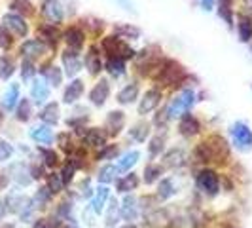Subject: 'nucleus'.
<instances>
[{
  "label": "nucleus",
  "mask_w": 252,
  "mask_h": 228,
  "mask_svg": "<svg viewBox=\"0 0 252 228\" xmlns=\"http://www.w3.org/2000/svg\"><path fill=\"white\" fill-rule=\"evenodd\" d=\"M139 213H140L139 200L135 196H126L124 198V205H120V217L126 223H135L139 219Z\"/></svg>",
  "instance_id": "12"
},
{
  "label": "nucleus",
  "mask_w": 252,
  "mask_h": 228,
  "mask_svg": "<svg viewBox=\"0 0 252 228\" xmlns=\"http://www.w3.org/2000/svg\"><path fill=\"white\" fill-rule=\"evenodd\" d=\"M154 78L161 86H175V84H180L186 78V73H184L182 65H178L177 61L163 59V61H159V65H158V71H156Z\"/></svg>",
  "instance_id": "2"
},
{
  "label": "nucleus",
  "mask_w": 252,
  "mask_h": 228,
  "mask_svg": "<svg viewBox=\"0 0 252 228\" xmlns=\"http://www.w3.org/2000/svg\"><path fill=\"white\" fill-rule=\"evenodd\" d=\"M106 71L112 76L120 78L122 75H126V59H120V57H108L106 61Z\"/></svg>",
  "instance_id": "35"
},
{
  "label": "nucleus",
  "mask_w": 252,
  "mask_h": 228,
  "mask_svg": "<svg viewBox=\"0 0 252 228\" xmlns=\"http://www.w3.org/2000/svg\"><path fill=\"white\" fill-rule=\"evenodd\" d=\"M40 120L48 126H55L59 122V105L57 103H48L40 113Z\"/></svg>",
  "instance_id": "26"
},
{
  "label": "nucleus",
  "mask_w": 252,
  "mask_h": 228,
  "mask_svg": "<svg viewBox=\"0 0 252 228\" xmlns=\"http://www.w3.org/2000/svg\"><path fill=\"white\" fill-rule=\"evenodd\" d=\"M48 189H50L53 194L61 192V190L64 189L63 181H61V175H57V173H50V175H48Z\"/></svg>",
  "instance_id": "44"
},
{
  "label": "nucleus",
  "mask_w": 252,
  "mask_h": 228,
  "mask_svg": "<svg viewBox=\"0 0 252 228\" xmlns=\"http://www.w3.org/2000/svg\"><path fill=\"white\" fill-rule=\"evenodd\" d=\"M74 171H76V169L68 164V162L63 165V169H61V181H63L64 187H68V185H70V181L74 179Z\"/></svg>",
  "instance_id": "47"
},
{
  "label": "nucleus",
  "mask_w": 252,
  "mask_h": 228,
  "mask_svg": "<svg viewBox=\"0 0 252 228\" xmlns=\"http://www.w3.org/2000/svg\"><path fill=\"white\" fill-rule=\"evenodd\" d=\"M64 228H74V227H64Z\"/></svg>",
  "instance_id": "59"
},
{
  "label": "nucleus",
  "mask_w": 252,
  "mask_h": 228,
  "mask_svg": "<svg viewBox=\"0 0 252 228\" xmlns=\"http://www.w3.org/2000/svg\"><path fill=\"white\" fill-rule=\"evenodd\" d=\"M193 103H195V93H193V89H184V91H180L177 97L167 105V114H169V118H180L182 114L189 113V109L193 107Z\"/></svg>",
  "instance_id": "3"
},
{
  "label": "nucleus",
  "mask_w": 252,
  "mask_h": 228,
  "mask_svg": "<svg viewBox=\"0 0 252 228\" xmlns=\"http://www.w3.org/2000/svg\"><path fill=\"white\" fill-rule=\"evenodd\" d=\"M38 33H40V40H42V42H48L50 46H55L57 40H59V33H57L55 25L38 27Z\"/></svg>",
  "instance_id": "32"
},
{
  "label": "nucleus",
  "mask_w": 252,
  "mask_h": 228,
  "mask_svg": "<svg viewBox=\"0 0 252 228\" xmlns=\"http://www.w3.org/2000/svg\"><path fill=\"white\" fill-rule=\"evenodd\" d=\"M101 46L108 57H120V59H131V57H135V50H131L120 37H104Z\"/></svg>",
  "instance_id": "5"
},
{
  "label": "nucleus",
  "mask_w": 252,
  "mask_h": 228,
  "mask_svg": "<svg viewBox=\"0 0 252 228\" xmlns=\"http://www.w3.org/2000/svg\"><path fill=\"white\" fill-rule=\"evenodd\" d=\"M4 215H6V205H4V202H0V221Z\"/></svg>",
  "instance_id": "56"
},
{
  "label": "nucleus",
  "mask_w": 252,
  "mask_h": 228,
  "mask_svg": "<svg viewBox=\"0 0 252 228\" xmlns=\"http://www.w3.org/2000/svg\"><path fill=\"white\" fill-rule=\"evenodd\" d=\"M12 8L15 10V12L25 13V15H31V13L34 12V10H32V4H31L29 0H13Z\"/></svg>",
  "instance_id": "45"
},
{
  "label": "nucleus",
  "mask_w": 252,
  "mask_h": 228,
  "mask_svg": "<svg viewBox=\"0 0 252 228\" xmlns=\"http://www.w3.org/2000/svg\"><path fill=\"white\" fill-rule=\"evenodd\" d=\"M42 76L46 78V82H48L50 86H55V88L63 82V73H61V69H59V67H53V65L44 67V69H42Z\"/></svg>",
  "instance_id": "30"
},
{
  "label": "nucleus",
  "mask_w": 252,
  "mask_h": 228,
  "mask_svg": "<svg viewBox=\"0 0 252 228\" xmlns=\"http://www.w3.org/2000/svg\"><path fill=\"white\" fill-rule=\"evenodd\" d=\"M139 99V84H127L126 88L118 93L120 105H131Z\"/></svg>",
  "instance_id": "27"
},
{
  "label": "nucleus",
  "mask_w": 252,
  "mask_h": 228,
  "mask_svg": "<svg viewBox=\"0 0 252 228\" xmlns=\"http://www.w3.org/2000/svg\"><path fill=\"white\" fill-rule=\"evenodd\" d=\"M31 97L34 99L36 105H44V103L50 99V84L46 82V78H36L32 80V86H31Z\"/></svg>",
  "instance_id": "15"
},
{
  "label": "nucleus",
  "mask_w": 252,
  "mask_h": 228,
  "mask_svg": "<svg viewBox=\"0 0 252 228\" xmlns=\"http://www.w3.org/2000/svg\"><path fill=\"white\" fill-rule=\"evenodd\" d=\"M163 175V167L159 164H148L144 167V183L146 185H154L158 183Z\"/></svg>",
  "instance_id": "33"
},
{
  "label": "nucleus",
  "mask_w": 252,
  "mask_h": 228,
  "mask_svg": "<svg viewBox=\"0 0 252 228\" xmlns=\"http://www.w3.org/2000/svg\"><path fill=\"white\" fill-rule=\"evenodd\" d=\"M108 137L110 135L106 133V129L89 127V129H86V133H84V143L89 145V147H93V149H102V147H106Z\"/></svg>",
  "instance_id": "13"
},
{
  "label": "nucleus",
  "mask_w": 252,
  "mask_h": 228,
  "mask_svg": "<svg viewBox=\"0 0 252 228\" xmlns=\"http://www.w3.org/2000/svg\"><path fill=\"white\" fill-rule=\"evenodd\" d=\"M177 185H175V181L171 177H165L159 181V185H158V198L165 202V200H171L175 194H177Z\"/></svg>",
  "instance_id": "24"
},
{
  "label": "nucleus",
  "mask_w": 252,
  "mask_h": 228,
  "mask_svg": "<svg viewBox=\"0 0 252 228\" xmlns=\"http://www.w3.org/2000/svg\"><path fill=\"white\" fill-rule=\"evenodd\" d=\"M48 51V44L46 42H42L40 38H32V40H27L25 44L21 46V55L25 57V59H38V57H42L44 53Z\"/></svg>",
  "instance_id": "9"
},
{
  "label": "nucleus",
  "mask_w": 252,
  "mask_h": 228,
  "mask_svg": "<svg viewBox=\"0 0 252 228\" xmlns=\"http://www.w3.org/2000/svg\"><path fill=\"white\" fill-rule=\"evenodd\" d=\"M126 126V114L122 111H110L108 116H106V124H104V129L108 135H118Z\"/></svg>",
  "instance_id": "16"
},
{
  "label": "nucleus",
  "mask_w": 252,
  "mask_h": 228,
  "mask_svg": "<svg viewBox=\"0 0 252 228\" xmlns=\"http://www.w3.org/2000/svg\"><path fill=\"white\" fill-rule=\"evenodd\" d=\"M12 154H13V147H12V145H10L8 141L0 139V162L8 160Z\"/></svg>",
  "instance_id": "51"
},
{
  "label": "nucleus",
  "mask_w": 252,
  "mask_h": 228,
  "mask_svg": "<svg viewBox=\"0 0 252 228\" xmlns=\"http://www.w3.org/2000/svg\"><path fill=\"white\" fill-rule=\"evenodd\" d=\"M159 103H161V91L158 88L148 89V91L142 95V99H140V103H139V114L140 116H146L148 113L156 111Z\"/></svg>",
  "instance_id": "8"
},
{
  "label": "nucleus",
  "mask_w": 252,
  "mask_h": 228,
  "mask_svg": "<svg viewBox=\"0 0 252 228\" xmlns=\"http://www.w3.org/2000/svg\"><path fill=\"white\" fill-rule=\"evenodd\" d=\"M86 67L89 69L91 75H99V73L102 71L101 53L97 51V46H91L89 51L86 53Z\"/></svg>",
  "instance_id": "25"
},
{
  "label": "nucleus",
  "mask_w": 252,
  "mask_h": 228,
  "mask_svg": "<svg viewBox=\"0 0 252 228\" xmlns=\"http://www.w3.org/2000/svg\"><path fill=\"white\" fill-rule=\"evenodd\" d=\"M108 200H110V189L108 187H99L97 192H95V196H93V200H91V209L97 215H101L102 211H104V207H106Z\"/></svg>",
  "instance_id": "22"
},
{
  "label": "nucleus",
  "mask_w": 252,
  "mask_h": 228,
  "mask_svg": "<svg viewBox=\"0 0 252 228\" xmlns=\"http://www.w3.org/2000/svg\"><path fill=\"white\" fill-rule=\"evenodd\" d=\"M84 31L82 29H78V27H70V29H66V33H64V42L68 44V48L70 50H82V46H84Z\"/></svg>",
  "instance_id": "21"
},
{
  "label": "nucleus",
  "mask_w": 252,
  "mask_h": 228,
  "mask_svg": "<svg viewBox=\"0 0 252 228\" xmlns=\"http://www.w3.org/2000/svg\"><path fill=\"white\" fill-rule=\"evenodd\" d=\"M116 173H118L116 165L106 164V165H102L101 169H99V173H97V179H99V183H102V185H108V183L116 181Z\"/></svg>",
  "instance_id": "38"
},
{
  "label": "nucleus",
  "mask_w": 252,
  "mask_h": 228,
  "mask_svg": "<svg viewBox=\"0 0 252 228\" xmlns=\"http://www.w3.org/2000/svg\"><path fill=\"white\" fill-rule=\"evenodd\" d=\"M139 185H140V179L131 171V175H124V177H120L116 181V190L127 194V192H133V190L139 189Z\"/></svg>",
  "instance_id": "23"
},
{
  "label": "nucleus",
  "mask_w": 252,
  "mask_h": 228,
  "mask_svg": "<svg viewBox=\"0 0 252 228\" xmlns=\"http://www.w3.org/2000/svg\"><path fill=\"white\" fill-rule=\"evenodd\" d=\"M31 139L38 143V145H51L53 139H55V135H53V129L51 126L48 124H40V126H34L31 129Z\"/></svg>",
  "instance_id": "17"
},
{
  "label": "nucleus",
  "mask_w": 252,
  "mask_h": 228,
  "mask_svg": "<svg viewBox=\"0 0 252 228\" xmlns=\"http://www.w3.org/2000/svg\"><path fill=\"white\" fill-rule=\"evenodd\" d=\"M51 196H53V192H51L48 187H42V189L36 192V196H34V200H32V202H34L36 207H46V205L50 203Z\"/></svg>",
  "instance_id": "43"
},
{
  "label": "nucleus",
  "mask_w": 252,
  "mask_h": 228,
  "mask_svg": "<svg viewBox=\"0 0 252 228\" xmlns=\"http://www.w3.org/2000/svg\"><path fill=\"white\" fill-rule=\"evenodd\" d=\"M2 120H4V114L0 113V124H2Z\"/></svg>",
  "instance_id": "58"
},
{
  "label": "nucleus",
  "mask_w": 252,
  "mask_h": 228,
  "mask_svg": "<svg viewBox=\"0 0 252 228\" xmlns=\"http://www.w3.org/2000/svg\"><path fill=\"white\" fill-rule=\"evenodd\" d=\"M237 29H239V37L243 42H249L252 38V19L247 17V15H241L239 23H237Z\"/></svg>",
  "instance_id": "36"
},
{
  "label": "nucleus",
  "mask_w": 252,
  "mask_h": 228,
  "mask_svg": "<svg viewBox=\"0 0 252 228\" xmlns=\"http://www.w3.org/2000/svg\"><path fill=\"white\" fill-rule=\"evenodd\" d=\"M57 139H59V143H61V149L66 152V156L74 151V145H72V139H70V133H61Z\"/></svg>",
  "instance_id": "49"
},
{
  "label": "nucleus",
  "mask_w": 252,
  "mask_h": 228,
  "mask_svg": "<svg viewBox=\"0 0 252 228\" xmlns=\"http://www.w3.org/2000/svg\"><path fill=\"white\" fill-rule=\"evenodd\" d=\"M129 137L137 143H144V141L150 137V124L148 122H139L129 129Z\"/></svg>",
  "instance_id": "29"
},
{
  "label": "nucleus",
  "mask_w": 252,
  "mask_h": 228,
  "mask_svg": "<svg viewBox=\"0 0 252 228\" xmlns=\"http://www.w3.org/2000/svg\"><path fill=\"white\" fill-rule=\"evenodd\" d=\"M42 15L50 21L51 25H57L63 21V8L57 0H44L42 2Z\"/></svg>",
  "instance_id": "14"
},
{
  "label": "nucleus",
  "mask_w": 252,
  "mask_h": 228,
  "mask_svg": "<svg viewBox=\"0 0 252 228\" xmlns=\"http://www.w3.org/2000/svg\"><path fill=\"white\" fill-rule=\"evenodd\" d=\"M63 65L64 71L68 76H74L82 71V61H80V55H78V50H68L63 53Z\"/></svg>",
  "instance_id": "18"
},
{
  "label": "nucleus",
  "mask_w": 252,
  "mask_h": 228,
  "mask_svg": "<svg viewBox=\"0 0 252 228\" xmlns=\"http://www.w3.org/2000/svg\"><path fill=\"white\" fill-rule=\"evenodd\" d=\"M12 46V37H10V33H8V29L4 25H0V48L2 50H8Z\"/></svg>",
  "instance_id": "50"
},
{
  "label": "nucleus",
  "mask_w": 252,
  "mask_h": 228,
  "mask_svg": "<svg viewBox=\"0 0 252 228\" xmlns=\"http://www.w3.org/2000/svg\"><path fill=\"white\" fill-rule=\"evenodd\" d=\"M106 209V217H104V223H106V227L108 228H114L118 225V219H120V203L118 200H112L108 207H104Z\"/></svg>",
  "instance_id": "34"
},
{
  "label": "nucleus",
  "mask_w": 252,
  "mask_h": 228,
  "mask_svg": "<svg viewBox=\"0 0 252 228\" xmlns=\"http://www.w3.org/2000/svg\"><path fill=\"white\" fill-rule=\"evenodd\" d=\"M213 2H215V0H201V4L205 10H211V8H213Z\"/></svg>",
  "instance_id": "55"
},
{
  "label": "nucleus",
  "mask_w": 252,
  "mask_h": 228,
  "mask_svg": "<svg viewBox=\"0 0 252 228\" xmlns=\"http://www.w3.org/2000/svg\"><path fill=\"white\" fill-rule=\"evenodd\" d=\"M229 156V149H227V143L224 137L220 135H211L209 139H205L203 143L197 145L195 149V158L199 162H222V158Z\"/></svg>",
  "instance_id": "1"
},
{
  "label": "nucleus",
  "mask_w": 252,
  "mask_h": 228,
  "mask_svg": "<svg viewBox=\"0 0 252 228\" xmlns=\"http://www.w3.org/2000/svg\"><path fill=\"white\" fill-rule=\"evenodd\" d=\"M195 185H197V189L201 190L203 194L213 198L220 192V175L211 167H203L201 171L197 173V177H195Z\"/></svg>",
  "instance_id": "4"
},
{
  "label": "nucleus",
  "mask_w": 252,
  "mask_h": 228,
  "mask_svg": "<svg viewBox=\"0 0 252 228\" xmlns=\"http://www.w3.org/2000/svg\"><path fill=\"white\" fill-rule=\"evenodd\" d=\"M38 152L42 154V158H44V165L46 167H55V165L59 164V154L55 151H51V149H38Z\"/></svg>",
  "instance_id": "42"
},
{
  "label": "nucleus",
  "mask_w": 252,
  "mask_h": 228,
  "mask_svg": "<svg viewBox=\"0 0 252 228\" xmlns=\"http://www.w3.org/2000/svg\"><path fill=\"white\" fill-rule=\"evenodd\" d=\"M15 73V63L13 59H10L8 55H2L0 57V78L2 80H10V76Z\"/></svg>",
  "instance_id": "39"
},
{
  "label": "nucleus",
  "mask_w": 252,
  "mask_h": 228,
  "mask_svg": "<svg viewBox=\"0 0 252 228\" xmlns=\"http://www.w3.org/2000/svg\"><path fill=\"white\" fill-rule=\"evenodd\" d=\"M34 73H36V69H34V61H32V59H25L23 65H21V75H23V80L32 78Z\"/></svg>",
  "instance_id": "48"
},
{
  "label": "nucleus",
  "mask_w": 252,
  "mask_h": 228,
  "mask_svg": "<svg viewBox=\"0 0 252 228\" xmlns=\"http://www.w3.org/2000/svg\"><path fill=\"white\" fill-rule=\"evenodd\" d=\"M114 33L116 35H120V37L124 38H133V40H137L140 37V31L137 27H131V25H116L114 27Z\"/></svg>",
  "instance_id": "41"
},
{
  "label": "nucleus",
  "mask_w": 252,
  "mask_h": 228,
  "mask_svg": "<svg viewBox=\"0 0 252 228\" xmlns=\"http://www.w3.org/2000/svg\"><path fill=\"white\" fill-rule=\"evenodd\" d=\"M2 25L6 27L10 33H13L15 37H27V33H29L25 19L19 13H6L4 19H2Z\"/></svg>",
  "instance_id": "7"
},
{
  "label": "nucleus",
  "mask_w": 252,
  "mask_h": 228,
  "mask_svg": "<svg viewBox=\"0 0 252 228\" xmlns=\"http://www.w3.org/2000/svg\"><path fill=\"white\" fill-rule=\"evenodd\" d=\"M178 131H180V135H184V137H195L199 131H201V122L193 116V114H182L180 116V124H178Z\"/></svg>",
  "instance_id": "10"
},
{
  "label": "nucleus",
  "mask_w": 252,
  "mask_h": 228,
  "mask_svg": "<svg viewBox=\"0 0 252 228\" xmlns=\"http://www.w3.org/2000/svg\"><path fill=\"white\" fill-rule=\"evenodd\" d=\"M169 120H171V118H169V114H167V109H165L163 113H161V111L158 113V116H156V120H154V124H156L158 127H165V124H167Z\"/></svg>",
  "instance_id": "52"
},
{
  "label": "nucleus",
  "mask_w": 252,
  "mask_h": 228,
  "mask_svg": "<svg viewBox=\"0 0 252 228\" xmlns=\"http://www.w3.org/2000/svg\"><path fill=\"white\" fill-rule=\"evenodd\" d=\"M108 95H110V82L106 80V78H101L93 89L89 91V101L93 103L95 107H102L106 99H108Z\"/></svg>",
  "instance_id": "11"
},
{
  "label": "nucleus",
  "mask_w": 252,
  "mask_h": 228,
  "mask_svg": "<svg viewBox=\"0 0 252 228\" xmlns=\"http://www.w3.org/2000/svg\"><path fill=\"white\" fill-rule=\"evenodd\" d=\"M6 183H8V181H6V177H4L2 173H0V190H2L4 187H6Z\"/></svg>",
  "instance_id": "57"
},
{
  "label": "nucleus",
  "mask_w": 252,
  "mask_h": 228,
  "mask_svg": "<svg viewBox=\"0 0 252 228\" xmlns=\"http://www.w3.org/2000/svg\"><path fill=\"white\" fill-rule=\"evenodd\" d=\"M32 228H53V225H51L48 219H38Z\"/></svg>",
  "instance_id": "54"
},
{
  "label": "nucleus",
  "mask_w": 252,
  "mask_h": 228,
  "mask_svg": "<svg viewBox=\"0 0 252 228\" xmlns=\"http://www.w3.org/2000/svg\"><path fill=\"white\" fill-rule=\"evenodd\" d=\"M31 177L32 179L46 177V175H44V167H42V165H40V167H38V165H32V167H31Z\"/></svg>",
  "instance_id": "53"
},
{
  "label": "nucleus",
  "mask_w": 252,
  "mask_h": 228,
  "mask_svg": "<svg viewBox=\"0 0 252 228\" xmlns=\"http://www.w3.org/2000/svg\"><path fill=\"white\" fill-rule=\"evenodd\" d=\"M186 164V156L182 149H171L165 154V165L167 167H182Z\"/></svg>",
  "instance_id": "31"
},
{
  "label": "nucleus",
  "mask_w": 252,
  "mask_h": 228,
  "mask_svg": "<svg viewBox=\"0 0 252 228\" xmlns=\"http://www.w3.org/2000/svg\"><path fill=\"white\" fill-rule=\"evenodd\" d=\"M140 160V152L139 151H129L126 152L120 160H118V164H116V169H118V173H129L135 165L139 164Z\"/></svg>",
  "instance_id": "19"
},
{
  "label": "nucleus",
  "mask_w": 252,
  "mask_h": 228,
  "mask_svg": "<svg viewBox=\"0 0 252 228\" xmlns=\"http://www.w3.org/2000/svg\"><path fill=\"white\" fill-rule=\"evenodd\" d=\"M163 149H165V137H161V135H156V137H152L150 145H148L150 158H158V156H161Z\"/></svg>",
  "instance_id": "40"
},
{
  "label": "nucleus",
  "mask_w": 252,
  "mask_h": 228,
  "mask_svg": "<svg viewBox=\"0 0 252 228\" xmlns=\"http://www.w3.org/2000/svg\"><path fill=\"white\" fill-rule=\"evenodd\" d=\"M17 103H19V84H12L2 97V107H4V111H13L17 107Z\"/></svg>",
  "instance_id": "28"
},
{
  "label": "nucleus",
  "mask_w": 252,
  "mask_h": 228,
  "mask_svg": "<svg viewBox=\"0 0 252 228\" xmlns=\"http://www.w3.org/2000/svg\"><path fill=\"white\" fill-rule=\"evenodd\" d=\"M116 154H118V147H116V145H106V147H102L101 152L97 154V160H112Z\"/></svg>",
  "instance_id": "46"
},
{
  "label": "nucleus",
  "mask_w": 252,
  "mask_h": 228,
  "mask_svg": "<svg viewBox=\"0 0 252 228\" xmlns=\"http://www.w3.org/2000/svg\"><path fill=\"white\" fill-rule=\"evenodd\" d=\"M82 95H84V82H82L80 78H76V80H72V82L66 86V89H64L63 101L66 103V105H72V103H76L78 99H82Z\"/></svg>",
  "instance_id": "20"
},
{
  "label": "nucleus",
  "mask_w": 252,
  "mask_h": 228,
  "mask_svg": "<svg viewBox=\"0 0 252 228\" xmlns=\"http://www.w3.org/2000/svg\"><path fill=\"white\" fill-rule=\"evenodd\" d=\"M31 114H32V105L29 99H21L17 103V111H15V118L19 122H29L31 120Z\"/></svg>",
  "instance_id": "37"
},
{
  "label": "nucleus",
  "mask_w": 252,
  "mask_h": 228,
  "mask_svg": "<svg viewBox=\"0 0 252 228\" xmlns=\"http://www.w3.org/2000/svg\"><path fill=\"white\" fill-rule=\"evenodd\" d=\"M229 133H231L233 145L241 152L252 151V129L245 122H235L233 126L229 127Z\"/></svg>",
  "instance_id": "6"
}]
</instances>
